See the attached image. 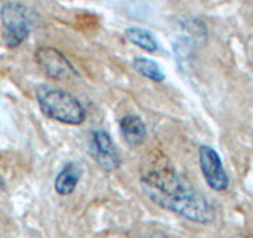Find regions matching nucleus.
<instances>
[{
    "mask_svg": "<svg viewBox=\"0 0 253 238\" xmlns=\"http://www.w3.org/2000/svg\"><path fill=\"white\" fill-rule=\"evenodd\" d=\"M0 187H5V181H3L2 177H0Z\"/></svg>",
    "mask_w": 253,
    "mask_h": 238,
    "instance_id": "obj_11",
    "label": "nucleus"
},
{
    "mask_svg": "<svg viewBox=\"0 0 253 238\" xmlns=\"http://www.w3.org/2000/svg\"><path fill=\"white\" fill-rule=\"evenodd\" d=\"M2 24L5 27V43L16 48L24 43L30 34V19L26 6L19 3H6L2 8Z\"/></svg>",
    "mask_w": 253,
    "mask_h": 238,
    "instance_id": "obj_3",
    "label": "nucleus"
},
{
    "mask_svg": "<svg viewBox=\"0 0 253 238\" xmlns=\"http://www.w3.org/2000/svg\"><path fill=\"white\" fill-rule=\"evenodd\" d=\"M133 68L136 70L139 75L152 79V81H155V83H160L165 79L163 70L155 60H150L146 58H134L133 59Z\"/></svg>",
    "mask_w": 253,
    "mask_h": 238,
    "instance_id": "obj_10",
    "label": "nucleus"
},
{
    "mask_svg": "<svg viewBox=\"0 0 253 238\" xmlns=\"http://www.w3.org/2000/svg\"><path fill=\"white\" fill-rule=\"evenodd\" d=\"M198 159H200V169L208 186L215 192L226 190L229 186V178L217 151L212 146L203 145L198 151Z\"/></svg>",
    "mask_w": 253,
    "mask_h": 238,
    "instance_id": "obj_4",
    "label": "nucleus"
},
{
    "mask_svg": "<svg viewBox=\"0 0 253 238\" xmlns=\"http://www.w3.org/2000/svg\"><path fill=\"white\" fill-rule=\"evenodd\" d=\"M92 154L98 165L106 172H114L121 167V156L117 153L113 138L105 130L92 132Z\"/></svg>",
    "mask_w": 253,
    "mask_h": 238,
    "instance_id": "obj_6",
    "label": "nucleus"
},
{
    "mask_svg": "<svg viewBox=\"0 0 253 238\" xmlns=\"http://www.w3.org/2000/svg\"><path fill=\"white\" fill-rule=\"evenodd\" d=\"M37 99L43 113L63 124L78 125L85 119V110L75 95L54 86H38Z\"/></svg>",
    "mask_w": 253,
    "mask_h": 238,
    "instance_id": "obj_2",
    "label": "nucleus"
},
{
    "mask_svg": "<svg viewBox=\"0 0 253 238\" xmlns=\"http://www.w3.org/2000/svg\"><path fill=\"white\" fill-rule=\"evenodd\" d=\"M121 132L130 146H139L147 138V127L139 116L128 115L121 119Z\"/></svg>",
    "mask_w": 253,
    "mask_h": 238,
    "instance_id": "obj_7",
    "label": "nucleus"
},
{
    "mask_svg": "<svg viewBox=\"0 0 253 238\" xmlns=\"http://www.w3.org/2000/svg\"><path fill=\"white\" fill-rule=\"evenodd\" d=\"M125 37L128 38L133 45L139 46L141 50H144L147 53H155L158 50V43H157L155 37L146 29L130 27V29L125 30Z\"/></svg>",
    "mask_w": 253,
    "mask_h": 238,
    "instance_id": "obj_9",
    "label": "nucleus"
},
{
    "mask_svg": "<svg viewBox=\"0 0 253 238\" xmlns=\"http://www.w3.org/2000/svg\"><path fill=\"white\" fill-rule=\"evenodd\" d=\"M35 59L38 65L44 70V73L54 79L63 81V79H70L76 75V70L70 63V60L60 51L54 50V48H40L35 53Z\"/></svg>",
    "mask_w": 253,
    "mask_h": 238,
    "instance_id": "obj_5",
    "label": "nucleus"
},
{
    "mask_svg": "<svg viewBox=\"0 0 253 238\" xmlns=\"http://www.w3.org/2000/svg\"><path fill=\"white\" fill-rule=\"evenodd\" d=\"M141 187L155 205L198 224H212L217 214L201 192L169 169L149 170L141 177Z\"/></svg>",
    "mask_w": 253,
    "mask_h": 238,
    "instance_id": "obj_1",
    "label": "nucleus"
},
{
    "mask_svg": "<svg viewBox=\"0 0 253 238\" xmlns=\"http://www.w3.org/2000/svg\"><path fill=\"white\" fill-rule=\"evenodd\" d=\"M81 173H83V169L79 164L70 162L68 165H65L57 175V178H55V184H54L55 190H57L60 195L71 194L79 182V179H81Z\"/></svg>",
    "mask_w": 253,
    "mask_h": 238,
    "instance_id": "obj_8",
    "label": "nucleus"
}]
</instances>
